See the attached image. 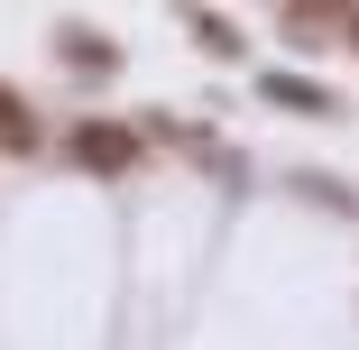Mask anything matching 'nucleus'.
<instances>
[{
  "instance_id": "nucleus-1",
  "label": "nucleus",
  "mask_w": 359,
  "mask_h": 350,
  "mask_svg": "<svg viewBox=\"0 0 359 350\" xmlns=\"http://www.w3.org/2000/svg\"><path fill=\"white\" fill-rule=\"evenodd\" d=\"M74 157H83V166H129V138H120V129H83Z\"/></svg>"
},
{
  "instance_id": "nucleus-2",
  "label": "nucleus",
  "mask_w": 359,
  "mask_h": 350,
  "mask_svg": "<svg viewBox=\"0 0 359 350\" xmlns=\"http://www.w3.org/2000/svg\"><path fill=\"white\" fill-rule=\"evenodd\" d=\"M65 55H74V65H102V74H111V37H83V28H74V37H65Z\"/></svg>"
},
{
  "instance_id": "nucleus-3",
  "label": "nucleus",
  "mask_w": 359,
  "mask_h": 350,
  "mask_svg": "<svg viewBox=\"0 0 359 350\" xmlns=\"http://www.w3.org/2000/svg\"><path fill=\"white\" fill-rule=\"evenodd\" d=\"M267 93H276V102H285V111H332V102H323V93H313V83H267Z\"/></svg>"
}]
</instances>
